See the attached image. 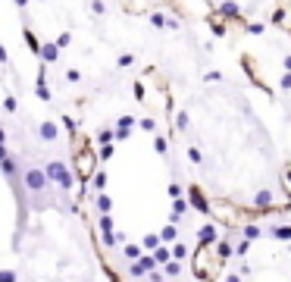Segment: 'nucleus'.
<instances>
[{
  "label": "nucleus",
  "instance_id": "1",
  "mask_svg": "<svg viewBox=\"0 0 291 282\" xmlns=\"http://www.w3.org/2000/svg\"><path fill=\"white\" fill-rule=\"evenodd\" d=\"M69 138H72V173L78 179V185H88V182H91V176H94V169L100 166L94 141H91L88 132H75Z\"/></svg>",
  "mask_w": 291,
  "mask_h": 282
},
{
  "label": "nucleus",
  "instance_id": "2",
  "mask_svg": "<svg viewBox=\"0 0 291 282\" xmlns=\"http://www.w3.org/2000/svg\"><path fill=\"white\" fill-rule=\"evenodd\" d=\"M22 185H25L28 195H32L35 207H47V195H50V188H54V185H50L44 166H28L22 173Z\"/></svg>",
  "mask_w": 291,
  "mask_h": 282
},
{
  "label": "nucleus",
  "instance_id": "3",
  "mask_svg": "<svg viewBox=\"0 0 291 282\" xmlns=\"http://www.w3.org/2000/svg\"><path fill=\"white\" fill-rule=\"evenodd\" d=\"M44 173L50 179V185L59 188V191H75L78 188V179L72 173V163H63V160H47Z\"/></svg>",
  "mask_w": 291,
  "mask_h": 282
},
{
  "label": "nucleus",
  "instance_id": "4",
  "mask_svg": "<svg viewBox=\"0 0 291 282\" xmlns=\"http://www.w3.org/2000/svg\"><path fill=\"white\" fill-rule=\"evenodd\" d=\"M35 135L41 144H57L59 141V123L57 119H41V123L35 126Z\"/></svg>",
  "mask_w": 291,
  "mask_h": 282
},
{
  "label": "nucleus",
  "instance_id": "5",
  "mask_svg": "<svg viewBox=\"0 0 291 282\" xmlns=\"http://www.w3.org/2000/svg\"><path fill=\"white\" fill-rule=\"evenodd\" d=\"M38 60H41V63H47V66H54L57 60H59V47H57L54 41L41 44V50H38Z\"/></svg>",
  "mask_w": 291,
  "mask_h": 282
},
{
  "label": "nucleus",
  "instance_id": "6",
  "mask_svg": "<svg viewBox=\"0 0 291 282\" xmlns=\"http://www.w3.org/2000/svg\"><path fill=\"white\" fill-rule=\"evenodd\" d=\"M22 35H25V47H28V50H32V54L38 57V50H41V41H38V35H35L32 28H28V25L22 28Z\"/></svg>",
  "mask_w": 291,
  "mask_h": 282
},
{
  "label": "nucleus",
  "instance_id": "7",
  "mask_svg": "<svg viewBox=\"0 0 291 282\" xmlns=\"http://www.w3.org/2000/svg\"><path fill=\"white\" fill-rule=\"evenodd\" d=\"M97 210H100V213H110V210H113V198L107 195V188L97 191Z\"/></svg>",
  "mask_w": 291,
  "mask_h": 282
},
{
  "label": "nucleus",
  "instance_id": "8",
  "mask_svg": "<svg viewBox=\"0 0 291 282\" xmlns=\"http://www.w3.org/2000/svg\"><path fill=\"white\" fill-rule=\"evenodd\" d=\"M107 182H110V179H107V173L97 166V169H94V176H91V182H88V185H94L97 191H104V188H107Z\"/></svg>",
  "mask_w": 291,
  "mask_h": 282
},
{
  "label": "nucleus",
  "instance_id": "9",
  "mask_svg": "<svg viewBox=\"0 0 291 282\" xmlns=\"http://www.w3.org/2000/svg\"><path fill=\"white\" fill-rule=\"evenodd\" d=\"M54 44H57V47H59V50H66V47H69V44H72V35H69V32H59V35H57V38H54Z\"/></svg>",
  "mask_w": 291,
  "mask_h": 282
},
{
  "label": "nucleus",
  "instance_id": "10",
  "mask_svg": "<svg viewBox=\"0 0 291 282\" xmlns=\"http://www.w3.org/2000/svg\"><path fill=\"white\" fill-rule=\"evenodd\" d=\"M122 254L128 260H135V257H141V248H138V245H122Z\"/></svg>",
  "mask_w": 291,
  "mask_h": 282
},
{
  "label": "nucleus",
  "instance_id": "11",
  "mask_svg": "<svg viewBox=\"0 0 291 282\" xmlns=\"http://www.w3.org/2000/svg\"><path fill=\"white\" fill-rule=\"evenodd\" d=\"M3 113H9V116L16 113V97H13V94H6V97H3Z\"/></svg>",
  "mask_w": 291,
  "mask_h": 282
},
{
  "label": "nucleus",
  "instance_id": "12",
  "mask_svg": "<svg viewBox=\"0 0 291 282\" xmlns=\"http://www.w3.org/2000/svg\"><path fill=\"white\" fill-rule=\"evenodd\" d=\"M175 238V226H163L160 229V241H173Z\"/></svg>",
  "mask_w": 291,
  "mask_h": 282
},
{
  "label": "nucleus",
  "instance_id": "13",
  "mask_svg": "<svg viewBox=\"0 0 291 282\" xmlns=\"http://www.w3.org/2000/svg\"><path fill=\"white\" fill-rule=\"evenodd\" d=\"M166 147H169V144H166V138H160V135H157V138H154V150H157V154H166Z\"/></svg>",
  "mask_w": 291,
  "mask_h": 282
},
{
  "label": "nucleus",
  "instance_id": "14",
  "mask_svg": "<svg viewBox=\"0 0 291 282\" xmlns=\"http://www.w3.org/2000/svg\"><path fill=\"white\" fill-rule=\"evenodd\" d=\"M157 245H160V235H144V248L147 251H154Z\"/></svg>",
  "mask_w": 291,
  "mask_h": 282
},
{
  "label": "nucleus",
  "instance_id": "15",
  "mask_svg": "<svg viewBox=\"0 0 291 282\" xmlns=\"http://www.w3.org/2000/svg\"><path fill=\"white\" fill-rule=\"evenodd\" d=\"M91 9H94V13H97V16H104V13H107V6H104V0H91Z\"/></svg>",
  "mask_w": 291,
  "mask_h": 282
},
{
  "label": "nucleus",
  "instance_id": "16",
  "mask_svg": "<svg viewBox=\"0 0 291 282\" xmlns=\"http://www.w3.org/2000/svg\"><path fill=\"white\" fill-rule=\"evenodd\" d=\"M97 141H100V144H104V141H113V129H104V132L97 135Z\"/></svg>",
  "mask_w": 291,
  "mask_h": 282
},
{
  "label": "nucleus",
  "instance_id": "17",
  "mask_svg": "<svg viewBox=\"0 0 291 282\" xmlns=\"http://www.w3.org/2000/svg\"><path fill=\"white\" fill-rule=\"evenodd\" d=\"M13 279H16L13 270H0V282H13Z\"/></svg>",
  "mask_w": 291,
  "mask_h": 282
},
{
  "label": "nucleus",
  "instance_id": "18",
  "mask_svg": "<svg viewBox=\"0 0 291 282\" xmlns=\"http://www.w3.org/2000/svg\"><path fill=\"white\" fill-rule=\"evenodd\" d=\"M66 78H69V82H78V78H82V72H78V69H66Z\"/></svg>",
  "mask_w": 291,
  "mask_h": 282
},
{
  "label": "nucleus",
  "instance_id": "19",
  "mask_svg": "<svg viewBox=\"0 0 291 282\" xmlns=\"http://www.w3.org/2000/svg\"><path fill=\"white\" fill-rule=\"evenodd\" d=\"M132 63H135L132 54H122V57H119V66H132Z\"/></svg>",
  "mask_w": 291,
  "mask_h": 282
},
{
  "label": "nucleus",
  "instance_id": "20",
  "mask_svg": "<svg viewBox=\"0 0 291 282\" xmlns=\"http://www.w3.org/2000/svg\"><path fill=\"white\" fill-rule=\"evenodd\" d=\"M141 126L147 129V132H154V129H157V123H154V119H150V116H147V119H141Z\"/></svg>",
  "mask_w": 291,
  "mask_h": 282
},
{
  "label": "nucleus",
  "instance_id": "21",
  "mask_svg": "<svg viewBox=\"0 0 291 282\" xmlns=\"http://www.w3.org/2000/svg\"><path fill=\"white\" fill-rule=\"evenodd\" d=\"M0 66H9V57H6V50H3V44H0Z\"/></svg>",
  "mask_w": 291,
  "mask_h": 282
},
{
  "label": "nucleus",
  "instance_id": "22",
  "mask_svg": "<svg viewBox=\"0 0 291 282\" xmlns=\"http://www.w3.org/2000/svg\"><path fill=\"white\" fill-rule=\"evenodd\" d=\"M9 154V144H6V141H0V160H3Z\"/></svg>",
  "mask_w": 291,
  "mask_h": 282
},
{
  "label": "nucleus",
  "instance_id": "23",
  "mask_svg": "<svg viewBox=\"0 0 291 282\" xmlns=\"http://www.w3.org/2000/svg\"><path fill=\"white\" fill-rule=\"evenodd\" d=\"M13 3H16L19 9H25V6H28V0H13Z\"/></svg>",
  "mask_w": 291,
  "mask_h": 282
},
{
  "label": "nucleus",
  "instance_id": "24",
  "mask_svg": "<svg viewBox=\"0 0 291 282\" xmlns=\"http://www.w3.org/2000/svg\"><path fill=\"white\" fill-rule=\"evenodd\" d=\"M0 141H6V129L3 126H0Z\"/></svg>",
  "mask_w": 291,
  "mask_h": 282
}]
</instances>
